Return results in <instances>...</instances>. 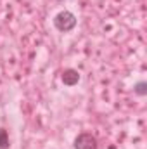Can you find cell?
I'll list each match as a JSON object with an SVG mask.
<instances>
[{
  "mask_svg": "<svg viewBox=\"0 0 147 149\" xmlns=\"http://www.w3.org/2000/svg\"><path fill=\"white\" fill-rule=\"evenodd\" d=\"M133 92L137 94V95H140V97H144L147 94V83L142 80V81H137L135 85H133Z\"/></svg>",
  "mask_w": 147,
  "mask_h": 149,
  "instance_id": "obj_4",
  "label": "cell"
},
{
  "mask_svg": "<svg viewBox=\"0 0 147 149\" xmlns=\"http://www.w3.org/2000/svg\"><path fill=\"white\" fill-rule=\"evenodd\" d=\"M62 81H64V85H69V87H73L76 85L78 81H80V73L76 71V70H64L62 71Z\"/></svg>",
  "mask_w": 147,
  "mask_h": 149,
  "instance_id": "obj_3",
  "label": "cell"
},
{
  "mask_svg": "<svg viewBox=\"0 0 147 149\" xmlns=\"http://www.w3.org/2000/svg\"><path fill=\"white\" fill-rule=\"evenodd\" d=\"M54 26L62 31V33H68L71 31L74 26H76V16L69 10H61L55 17H54Z\"/></svg>",
  "mask_w": 147,
  "mask_h": 149,
  "instance_id": "obj_1",
  "label": "cell"
},
{
  "mask_svg": "<svg viewBox=\"0 0 147 149\" xmlns=\"http://www.w3.org/2000/svg\"><path fill=\"white\" fill-rule=\"evenodd\" d=\"M74 149H97V139L92 134H80L74 139Z\"/></svg>",
  "mask_w": 147,
  "mask_h": 149,
  "instance_id": "obj_2",
  "label": "cell"
},
{
  "mask_svg": "<svg viewBox=\"0 0 147 149\" xmlns=\"http://www.w3.org/2000/svg\"><path fill=\"white\" fill-rule=\"evenodd\" d=\"M7 148H9V134H7V130L0 128V149Z\"/></svg>",
  "mask_w": 147,
  "mask_h": 149,
  "instance_id": "obj_5",
  "label": "cell"
}]
</instances>
